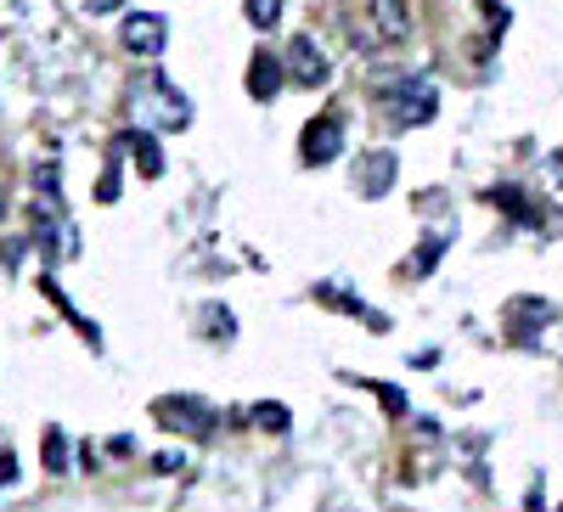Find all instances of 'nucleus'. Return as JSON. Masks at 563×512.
<instances>
[{"mask_svg": "<svg viewBox=\"0 0 563 512\" xmlns=\"http://www.w3.org/2000/svg\"><path fill=\"white\" fill-rule=\"evenodd\" d=\"M547 169H552V175H558V186H563V153H552V158H547Z\"/></svg>", "mask_w": 563, "mask_h": 512, "instance_id": "nucleus-17", "label": "nucleus"}, {"mask_svg": "<svg viewBox=\"0 0 563 512\" xmlns=\"http://www.w3.org/2000/svg\"><path fill=\"white\" fill-rule=\"evenodd\" d=\"M440 248H445V237H429V243H422V254H417V259H411V270H417V276H422V270H429V265H434V259H440Z\"/></svg>", "mask_w": 563, "mask_h": 512, "instance_id": "nucleus-14", "label": "nucleus"}, {"mask_svg": "<svg viewBox=\"0 0 563 512\" xmlns=\"http://www.w3.org/2000/svg\"><path fill=\"white\" fill-rule=\"evenodd\" d=\"M209 327H214V338H231L238 321H231V310H209Z\"/></svg>", "mask_w": 563, "mask_h": 512, "instance_id": "nucleus-15", "label": "nucleus"}, {"mask_svg": "<svg viewBox=\"0 0 563 512\" xmlns=\"http://www.w3.org/2000/svg\"><path fill=\"white\" fill-rule=\"evenodd\" d=\"M243 18L254 29H276L282 23V0H243Z\"/></svg>", "mask_w": 563, "mask_h": 512, "instance_id": "nucleus-12", "label": "nucleus"}, {"mask_svg": "<svg viewBox=\"0 0 563 512\" xmlns=\"http://www.w3.org/2000/svg\"><path fill=\"white\" fill-rule=\"evenodd\" d=\"M344 153V124L327 113V119H310L305 124V164H333Z\"/></svg>", "mask_w": 563, "mask_h": 512, "instance_id": "nucleus-3", "label": "nucleus"}, {"mask_svg": "<svg viewBox=\"0 0 563 512\" xmlns=\"http://www.w3.org/2000/svg\"><path fill=\"white\" fill-rule=\"evenodd\" d=\"M141 102H153V119L164 130H186V124H192V102H186L180 90H169L164 79H147V97H141Z\"/></svg>", "mask_w": 563, "mask_h": 512, "instance_id": "nucleus-6", "label": "nucleus"}, {"mask_svg": "<svg viewBox=\"0 0 563 512\" xmlns=\"http://www.w3.org/2000/svg\"><path fill=\"white\" fill-rule=\"evenodd\" d=\"M395 186V153H361V164H355V192L361 198H384Z\"/></svg>", "mask_w": 563, "mask_h": 512, "instance_id": "nucleus-7", "label": "nucleus"}, {"mask_svg": "<svg viewBox=\"0 0 563 512\" xmlns=\"http://www.w3.org/2000/svg\"><path fill=\"white\" fill-rule=\"evenodd\" d=\"M45 468H52V474H68V434L63 428H45Z\"/></svg>", "mask_w": 563, "mask_h": 512, "instance_id": "nucleus-10", "label": "nucleus"}, {"mask_svg": "<svg viewBox=\"0 0 563 512\" xmlns=\"http://www.w3.org/2000/svg\"><path fill=\"white\" fill-rule=\"evenodd\" d=\"M282 79H288L282 57H271V52H254V57H249V97H254V102H271L276 90H282Z\"/></svg>", "mask_w": 563, "mask_h": 512, "instance_id": "nucleus-8", "label": "nucleus"}, {"mask_svg": "<svg viewBox=\"0 0 563 512\" xmlns=\"http://www.w3.org/2000/svg\"><path fill=\"white\" fill-rule=\"evenodd\" d=\"M411 18H406V0H366L361 18L350 23V40L361 45V52H384V45L406 40Z\"/></svg>", "mask_w": 563, "mask_h": 512, "instance_id": "nucleus-1", "label": "nucleus"}, {"mask_svg": "<svg viewBox=\"0 0 563 512\" xmlns=\"http://www.w3.org/2000/svg\"><path fill=\"white\" fill-rule=\"evenodd\" d=\"M119 7V0H90V12H113Z\"/></svg>", "mask_w": 563, "mask_h": 512, "instance_id": "nucleus-18", "label": "nucleus"}, {"mask_svg": "<svg viewBox=\"0 0 563 512\" xmlns=\"http://www.w3.org/2000/svg\"><path fill=\"white\" fill-rule=\"evenodd\" d=\"M434 108H440V97H434L429 79H400V85L389 90V113H395L400 124H429Z\"/></svg>", "mask_w": 563, "mask_h": 512, "instance_id": "nucleus-2", "label": "nucleus"}, {"mask_svg": "<svg viewBox=\"0 0 563 512\" xmlns=\"http://www.w3.org/2000/svg\"><path fill=\"white\" fill-rule=\"evenodd\" d=\"M254 423L271 428V434H282V428H288V405H254Z\"/></svg>", "mask_w": 563, "mask_h": 512, "instance_id": "nucleus-13", "label": "nucleus"}, {"mask_svg": "<svg viewBox=\"0 0 563 512\" xmlns=\"http://www.w3.org/2000/svg\"><path fill=\"white\" fill-rule=\"evenodd\" d=\"M490 203H496V209H507L512 220H536V209L525 203V192H519V186H496V192H490Z\"/></svg>", "mask_w": 563, "mask_h": 512, "instance_id": "nucleus-11", "label": "nucleus"}, {"mask_svg": "<svg viewBox=\"0 0 563 512\" xmlns=\"http://www.w3.org/2000/svg\"><path fill=\"white\" fill-rule=\"evenodd\" d=\"M327 57H321V45L310 40V34H294V45H288V79H299V85H327Z\"/></svg>", "mask_w": 563, "mask_h": 512, "instance_id": "nucleus-5", "label": "nucleus"}, {"mask_svg": "<svg viewBox=\"0 0 563 512\" xmlns=\"http://www.w3.org/2000/svg\"><path fill=\"white\" fill-rule=\"evenodd\" d=\"M97 198H102V203H113V198H119V169H108V175H102V186H97Z\"/></svg>", "mask_w": 563, "mask_h": 512, "instance_id": "nucleus-16", "label": "nucleus"}, {"mask_svg": "<svg viewBox=\"0 0 563 512\" xmlns=\"http://www.w3.org/2000/svg\"><path fill=\"white\" fill-rule=\"evenodd\" d=\"M0 209H7V198H0Z\"/></svg>", "mask_w": 563, "mask_h": 512, "instance_id": "nucleus-19", "label": "nucleus"}, {"mask_svg": "<svg viewBox=\"0 0 563 512\" xmlns=\"http://www.w3.org/2000/svg\"><path fill=\"white\" fill-rule=\"evenodd\" d=\"M164 40H169V23L158 18V12H135V18H124V45L135 57H158L164 52Z\"/></svg>", "mask_w": 563, "mask_h": 512, "instance_id": "nucleus-4", "label": "nucleus"}, {"mask_svg": "<svg viewBox=\"0 0 563 512\" xmlns=\"http://www.w3.org/2000/svg\"><path fill=\"white\" fill-rule=\"evenodd\" d=\"M113 153H124V158H135V164H141V175H147V180H158V175H164V158H158V142H153V135H147V130H124V135H119V142H113Z\"/></svg>", "mask_w": 563, "mask_h": 512, "instance_id": "nucleus-9", "label": "nucleus"}]
</instances>
